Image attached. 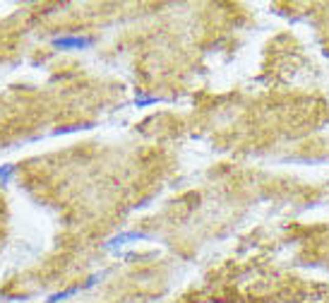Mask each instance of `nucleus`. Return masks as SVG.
Masks as SVG:
<instances>
[{
	"label": "nucleus",
	"instance_id": "obj_4",
	"mask_svg": "<svg viewBox=\"0 0 329 303\" xmlns=\"http://www.w3.org/2000/svg\"><path fill=\"white\" fill-rule=\"evenodd\" d=\"M12 174H15V166H12V164H8V166H0V185L8 183Z\"/></svg>",
	"mask_w": 329,
	"mask_h": 303
},
{
	"label": "nucleus",
	"instance_id": "obj_5",
	"mask_svg": "<svg viewBox=\"0 0 329 303\" xmlns=\"http://www.w3.org/2000/svg\"><path fill=\"white\" fill-rule=\"evenodd\" d=\"M149 104H157V99L154 96H140L137 99V106H149Z\"/></svg>",
	"mask_w": 329,
	"mask_h": 303
},
{
	"label": "nucleus",
	"instance_id": "obj_1",
	"mask_svg": "<svg viewBox=\"0 0 329 303\" xmlns=\"http://www.w3.org/2000/svg\"><path fill=\"white\" fill-rule=\"evenodd\" d=\"M53 46L60 48V51H82V48L92 46V39H89V36H72V34H65V36H55Z\"/></svg>",
	"mask_w": 329,
	"mask_h": 303
},
{
	"label": "nucleus",
	"instance_id": "obj_2",
	"mask_svg": "<svg viewBox=\"0 0 329 303\" xmlns=\"http://www.w3.org/2000/svg\"><path fill=\"white\" fill-rule=\"evenodd\" d=\"M94 282H96V279H89V282H86V284H82V287H79V284H75V287L65 289V291H60V294H53V296H51V298H48V303H58V301H63V298H70V296L79 294V291H82V289L92 287V284H94Z\"/></svg>",
	"mask_w": 329,
	"mask_h": 303
},
{
	"label": "nucleus",
	"instance_id": "obj_3",
	"mask_svg": "<svg viewBox=\"0 0 329 303\" xmlns=\"http://www.w3.org/2000/svg\"><path fill=\"white\" fill-rule=\"evenodd\" d=\"M142 239H144V233H137V231L120 233V236H116V239H111L108 243H106V248H116V246H123V243H127V241H142Z\"/></svg>",
	"mask_w": 329,
	"mask_h": 303
}]
</instances>
